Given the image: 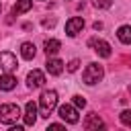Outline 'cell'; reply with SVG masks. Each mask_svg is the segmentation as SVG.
I'll list each match as a JSON object with an SVG mask.
<instances>
[{"label":"cell","instance_id":"4fadbf2b","mask_svg":"<svg viewBox=\"0 0 131 131\" xmlns=\"http://www.w3.org/2000/svg\"><path fill=\"white\" fill-rule=\"evenodd\" d=\"M117 37H119V41H121V43L129 45V43H131V25H123V27H119Z\"/></svg>","mask_w":131,"mask_h":131},{"label":"cell","instance_id":"44dd1931","mask_svg":"<svg viewBox=\"0 0 131 131\" xmlns=\"http://www.w3.org/2000/svg\"><path fill=\"white\" fill-rule=\"evenodd\" d=\"M49 129H53V131H59V129H63V125H59V123H51V125H49Z\"/></svg>","mask_w":131,"mask_h":131},{"label":"cell","instance_id":"8fae6325","mask_svg":"<svg viewBox=\"0 0 131 131\" xmlns=\"http://www.w3.org/2000/svg\"><path fill=\"white\" fill-rule=\"evenodd\" d=\"M45 68H47V72H49L51 76H59L61 70H63V61H61V59H49V61L45 63Z\"/></svg>","mask_w":131,"mask_h":131},{"label":"cell","instance_id":"ffe728a7","mask_svg":"<svg viewBox=\"0 0 131 131\" xmlns=\"http://www.w3.org/2000/svg\"><path fill=\"white\" fill-rule=\"evenodd\" d=\"M78 66H80V61H78V59H72V61L68 63V72H76Z\"/></svg>","mask_w":131,"mask_h":131},{"label":"cell","instance_id":"8992f818","mask_svg":"<svg viewBox=\"0 0 131 131\" xmlns=\"http://www.w3.org/2000/svg\"><path fill=\"white\" fill-rule=\"evenodd\" d=\"M16 66H18V63H16V57H14L10 51H2V53H0V68H2L4 72L10 74L12 70H16Z\"/></svg>","mask_w":131,"mask_h":131},{"label":"cell","instance_id":"ac0fdd59","mask_svg":"<svg viewBox=\"0 0 131 131\" xmlns=\"http://www.w3.org/2000/svg\"><path fill=\"white\" fill-rule=\"evenodd\" d=\"M74 106H76V108H84V106H86V98L80 96V94H76V96H74Z\"/></svg>","mask_w":131,"mask_h":131},{"label":"cell","instance_id":"52a82bcc","mask_svg":"<svg viewBox=\"0 0 131 131\" xmlns=\"http://www.w3.org/2000/svg\"><path fill=\"white\" fill-rule=\"evenodd\" d=\"M90 47H94V51L100 55V57H111V45L106 41H100V39H90L88 41Z\"/></svg>","mask_w":131,"mask_h":131},{"label":"cell","instance_id":"ba28073f","mask_svg":"<svg viewBox=\"0 0 131 131\" xmlns=\"http://www.w3.org/2000/svg\"><path fill=\"white\" fill-rule=\"evenodd\" d=\"M43 84H45V76H43L41 70L29 72V76H27V86H29V88H41Z\"/></svg>","mask_w":131,"mask_h":131},{"label":"cell","instance_id":"277c9868","mask_svg":"<svg viewBox=\"0 0 131 131\" xmlns=\"http://www.w3.org/2000/svg\"><path fill=\"white\" fill-rule=\"evenodd\" d=\"M82 29H84V18H82V16H72V18L66 23V35H68V37H76Z\"/></svg>","mask_w":131,"mask_h":131},{"label":"cell","instance_id":"30bf717a","mask_svg":"<svg viewBox=\"0 0 131 131\" xmlns=\"http://www.w3.org/2000/svg\"><path fill=\"white\" fill-rule=\"evenodd\" d=\"M104 127V123H102V119L96 115V113H90L86 119H84V129H102Z\"/></svg>","mask_w":131,"mask_h":131},{"label":"cell","instance_id":"d6986e66","mask_svg":"<svg viewBox=\"0 0 131 131\" xmlns=\"http://www.w3.org/2000/svg\"><path fill=\"white\" fill-rule=\"evenodd\" d=\"M113 4V0H94V6L96 8H108Z\"/></svg>","mask_w":131,"mask_h":131},{"label":"cell","instance_id":"3957f363","mask_svg":"<svg viewBox=\"0 0 131 131\" xmlns=\"http://www.w3.org/2000/svg\"><path fill=\"white\" fill-rule=\"evenodd\" d=\"M102 76H104V70H102V66L92 61V63H88V68L84 70V74H82V80H84V84L92 86V84L100 82V80H102Z\"/></svg>","mask_w":131,"mask_h":131},{"label":"cell","instance_id":"6da1fadb","mask_svg":"<svg viewBox=\"0 0 131 131\" xmlns=\"http://www.w3.org/2000/svg\"><path fill=\"white\" fill-rule=\"evenodd\" d=\"M57 106V92L55 90H45L39 98V108H41V117H49L51 111Z\"/></svg>","mask_w":131,"mask_h":131},{"label":"cell","instance_id":"9c48e42d","mask_svg":"<svg viewBox=\"0 0 131 131\" xmlns=\"http://www.w3.org/2000/svg\"><path fill=\"white\" fill-rule=\"evenodd\" d=\"M23 119H25V125L27 127H33L35 125V121H37V104L35 102H27L25 104V115H23Z\"/></svg>","mask_w":131,"mask_h":131},{"label":"cell","instance_id":"7c38bea8","mask_svg":"<svg viewBox=\"0 0 131 131\" xmlns=\"http://www.w3.org/2000/svg\"><path fill=\"white\" fill-rule=\"evenodd\" d=\"M14 86H16V78H14V76H10L8 72H6L4 76H0V90H6V92H8V90H12Z\"/></svg>","mask_w":131,"mask_h":131},{"label":"cell","instance_id":"7a4b0ae2","mask_svg":"<svg viewBox=\"0 0 131 131\" xmlns=\"http://www.w3.org/2000/svg\"><path fill=\"white\" fill-rule=\"evenodd\" d=\"M18 117H20L18 104H14V102H4V104H0V123L12 125V123H16Z\"/></svg>","mask_w":131,"mask_h":131},{"label":"cell","instance_id":"5bb4252c","mask_svg":"<svg viewBox=\"0 0 131 131\" xmlns=\"http://www.w3.org/2000/svg\"><path fill=\"white\" fill-rule=\"evenodd\" d=\"M43 47H45V53H47V55H55V53L59 51V47H61V43H59L57 39H47Z\"/></svg>","mask_w":131,"mask_h":131},{"label":"cell","instance_id":"5b68a950","mask_svg":"<svg viewBox=\"0 0 131 131\" xmlns=\"http://www.w3.org/2000/svg\"><path fill=\"white\" fill-rule=\"evenodd\" d=\"M57 115L66 121V123H78V108L72 106V104H61Z\"/></svg>","mask_w":131,"mask_h":131},{"label":"cell","instance_id":"9a60e30c","mask_svg":"<svg viewBox=\"0 0 131 131\" xmlns=\"http://www.w3.org/2000/svg\"><path fill=\"white\" fill-rule=\"evenodd\" d=\"M35 53H37V51H35V45H33V43H29V41H27V43H23V45H20V55H23L25 59H33V57H35Z\"/></svg>","mask_w":131,"mask_h":131},{"label":"cell","instance_id":"7402d4cb","mask_svg":"<svg viewBox=\"0 0 131 131\" xmlns=\"http://www.w3.org/2000/svg\"><path fill=\"white\" fill-rule=\"evenodd\" d=\"M0 8H2V6H0Z\"/></svg>","mask_w":131,"mask_h":131},{"label":"cell","instance_id":"e0dca14e","mask_svg":"<svg viewBox=\"0 0 131 131\" xmlns=\"http://www.w3.org/2000/svg\"><path fill=\"white\" fill-rule=\"evenodd\" d=\"M119 119H121V123H123L125 127H131V111H123V113L119 115Z\"/></svg>","mask_w":131,"mask_h":131},{"label":"cell","instance_id":"2e32d148","mask_svg":"<svg viewBox=\"0 0 131 131\" xmlns=\"http://www.w3.org/2000/svg\"><path fill=\"white\" fill-rule=\"evenodd\" d=\"M31 6H33V0H16V4H14V14L29 12Z\"/></svg>","mask_w":131,"mask_h":131}]
</instances>
